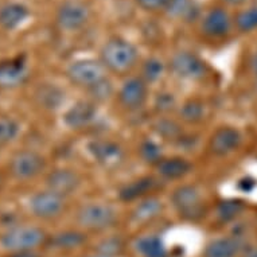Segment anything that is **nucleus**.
I'll return each mask as SVG.
<instances>
[{"mask_svg":"<svg viewBox=\"0 0 257 257\" xmlns=\"http://www.w3.org/2000/svg\"><path fill=\"white\" fill-rule=\"evenodd\" d=\"M139 59V51L134 43L120 37L108 39L100 50V61L106 72L125 74L135 68Z\"/></svg>","mask_w":257,"mask_h":257,"instance_id":"f257e3e1","label":"nucleus"},{"mask_svg":"<svg viewBox=\"0 0 257 257\" xmlns=\"http://www.w3.org/2000/svg\"><path fill=\"white\" fill-rule=\"evenodd\" d=\"M49 237L43 229L31 225H17L0 236L2 248L10 253L30 252L47 244Z\"/></svg>","mask_w":257,"mask_h":257,"instance_id":"f03ea898","label":"nucleus"},{"mask_svg":"<svg viewBox=\"0 0 257 257\" xmlns=\"http://www.w3.org/2000/svg\"><path fill=\"white\" fill-rule=\"evenodd\" d=\"M77 223L85 230L102 232L113 226L117 221V211L108 203L90 202L78 209Z\"/></svg>","mask_w":257,"mask_h":257,"instance_id":"7ed1b4c3","label":"nucleus"},{"mask_svg":"<svg viewBox=\"0 0 257 257\" xmlns=\"http://www.w3.org/2000/svg\"><path fill=\"white\" fill-rule=\"evenodd\" d=\"M46 169V159L35 150H19L11 156L9 162V173L19 182L31 181L38 178Z\"/></svg>","mask_w":257,"mask_h":257,"instance_id":"20e7f679","label":"nucleus"},{"mask_svg":"<svg viewBox=\"0 0 257 257\" xmlns=\"http://www.w3.org/2000/svg\"><path fill=\"white\" fill-rule=\"evenodd\" d=\"M66 77L77 88L92 89L106 78V69L101 61L92 58L77 59L66 69Z\"/></svg>","mask_w":257,"mask_h":257,"instance_id":"39448f33","label":"nucleus"},{"mask_svg":"<svg viewBox=\"0 0 257 257\" xmlns=\"http://www.w3.org/2000/svg\"><path fill=\"white\" fill-rule=\"evenodd\" d=\"M171 203L178 214L186 219H197L203 214L202 195L193 185H182L174 190Z\"/></svg>","mask_w":257,"mask_h":257,"instance_id":"423d86ee","label":"nucleus"},{"mask_svg":"<svg viewBox=\"0 0 257 257\" xmlns=\"http://www.w3.org/2000/svg\"><path fill=\"white\" fill-rule=\"evenodd\" d=\"M66 207V198L55 194L50 190H41L29 199L30 213L43 221L58 218Z\"/></svg>","mask_w":257,"mask_h":257,"instance_id":"0eeeda50","label":"nucleus"},{"mask_svg":"<svg viewBox=\"0 0 257 257\" xmlns=\"http://www.w3.org/2000/svg\"><path fill=\"white\" fill-rule=\"evenodd\" d=\"M170 69L174 76L186 81L202 80L207 74L206 62L191 51L175 53L170 61Z\"/></svg>","mask_w":257,"mask_h":257,"instance_id":"6e6552de","label":"nucleus"},{"mask_svg":"<svg viewBox=\"0 0 257 257\" xmlns=\"http://www.w3.org/2000/svg\"><path fill=\"white\" fill-rule=\"evenodd\" d=\"M90 10L81 0H66L58 7L57 25L59 29L68 33L78 31L88 23Z\"/></svg>","mask_w":257,"mask_h":257,"instance_id":"1a4fd4ad","label":"nucleus"},{"mask_svg":"<svg viewBox=\"0 0 257 257\" xmlns=\"http://www.w3.org/2000/svg\"><path fill=\"white\" fill-rule=\"evenodd\" d=\"M88 150L93 159L104 169L112 170L122 165L125 152L118 143L109 139H96L90 142Z\"/></svg>","mask_w":257,"mask_h":257,"instance_id":"9d476101","label":"nucleus"},{"mask_svg":"<svg viewBox=\"0 0 257 257\" xmlns=\"http://www.w3.org/2000/svg\"><path fill=\"white\" fill-rule=\"evenodd\" d=\"M118 101L125 109L136 110L146 104L148 97V84L142 77L126 78L118 89Z\"/></svg>","mask_w":257,"mask_h":257,"instance_id":"9b49d317","label":"nucleus"},{"mask_svg":"<svg viewBox=\"0 0 257 257\" xmlns=\"http://www.w3.org/2000/svg\"><path fill=\"white\" fill-rule=\"evenodd\" d=\"M29 78L27 61L23 55L0 61V89L21 86Z\"/></svg>","mask_w":257,"mask_h":257,"instance_id":"f8f14e48","label":"nucleus"},{"mask_svg":"<svg viewBox=\"0 0 257 257\" xmlns=\"http://www.w3.org/2000/svg\"><path fill=\"white\" fill-rule=\"evenodd\" d=\"M80 185V175L72 169H55L47 174L46 177V189L63 198H68L69 195L74 194Z\"/></svg>","mask_w":257,"mask_h":257,"instance_id":"ddd939ff","label":"nucleus"},{"mask_svg":"<svg viewBox=\"0 0 257 257\" xmlns=\"http://www.w3.org/2000/svg\"><path fill=\"white\" fill-rule=\"evenodd\" d=\"M97 106H96L94 101L81 100L65 112L63 122L70 130L80 131V130H84V128L92 125L97 118Z\"/></svg>","mask_w":257,"mask_h":257,"instance_id":"4468645a","label":"nucleus"},{"mask_svg":"<svg viewBox=\"0 0 257 257\" xmlns=\"http://www.w3.org/2000/svg\"><path fill=\"white\" fill-rule=\"evenodd\" d=\"M242 136L234 126H221L211 135L209 150L215 156H226L240 147Z\"/></svg>","mask_w":257,"mask_h":257,"instance_id":"2eb2a0df","label":"nucleus"},{"mask_svg":"<svg viewBox=\"0 0 257 257\" xmlns=\"http://www.w3.org/2000/svg\"><path fill=\"white\" fill-rule=\"evenodd\" d=\"M202 33L207 38L218 39L229 34L232 29V19L223 9H213L203 17L201 25Z\"/></svg>","mask_w":257,"mask_h":257,"instance_id":"dca6fc26","label":"nucleus"},{"mask_svg":"<svg viewBox=\"0 0 257 257\" xmlns=\"http://www.w3.org/2000/svg\"><path fill=\"white\" fill-rule=\"evenodd\" d=\"M159 186V181L154 177H142L126 183L118 191V198L124 202H135L147 198Z\"/></svg>","mask_w":257,"mask_h":257,"instance_id":"f3484780","label":"nucleus"},{"mask_svg":"<svg viewBox=\"0 0 257 257\" xmlns=\"http://www.w3.org/2000/svg\"><path fill=\"white\" fill-rule=\"evenodd\" d=\"M242 245L244 241L240 236L219 237L206 245L203 257H237L242 250Z\"/></svg>","mask_w":257,"mask_h":257,"instance_id":"a211bd4d","label":"nucleus"},{"mask_svg":"<svg viewBox=\"0 0 257 257\" xmlns=\"http://www.w3.org/2000/svg\"><path fill=\"white\" fill-rule=\"evenodd\" d=\"M155 169L160 179L177 181L186 177L191 171V163L182 156H171V158H163L155 166Z\"/></svg>","mask_w":257,"mask_h":257,"instance_id":"6ab92c4d","label":"nucleus"},{"mask_svg":"<svg viewBox=\"0 0 257 257\" xmlns=\"http://www.w3.org/2000/svg\"><path fill=\"white\" fill-rule=\"evenodd\" d=\"M29 18V7L19 2H11L0 7V27L7 31L21 27Z\"/></svg>","mask_w":257,"mask_h":257,"instance_id":"aec40b11","label":"nucleus"},{"mask_svg":"<svg viewBox=\"0 0 257 257\" xmlns=\"http://www.w3.org/2000/svg\"><path fill=\"white\" fill-rule=\"evenodd\" d=\"M163 211V203L156 197H147L138 201L132 210V221L136 223H147L158 218Z\"/></svg>","mask_w":257,"mask_h":257,"instance_id":"412c9836","label":"nucleus"},{"mask_svg":"<svg viewBox=\"0 0 257 257\" xmlns=\"http://www.w3.org/2000/svg\"><path fill=\"white\" fill-rule=\"evenodd\" d=\"M35 98L43 109L55 110L65 102V92L54 84H43L37 89Z\"/></svg>","mask_w":257,"mask_h":257,"instance_id":"4be33fe9","label":"nucleus"},{"mask_svg":"<svg viewBox=\"0 0 257 257\" xmlns=\"http://www.w3.org/2000/svg\"><path fill=\"white\" fill-rule=\"evenodd\" d=\"M135 248L142 257H167V248L160 237L155 234L139 237Z\"/></svg>","mask_w":257,"mask_h":257,"instance_id":"5701e85b","label":"nucleus"},{"mask_svg":"<svg viewBox=\"0 0 257 257\" xmlns=\"http://www.w3.org/2000/svg\"><path fill=\"white\" fill-rule=\"evenodd\" d=\"M245 210V202L238 198H228L219 201L215 207V215L221 222H232L242 214Z\"/></svg>","mask_w":257,"mask_h":257,"instance_id":"b1692460","label":"nucleus"},{"mask_svg":"<svg viewBox=\"0 0 257 257\" xmlns=\"http://www.w3.org/2000/svg\"><path fill=\"white\" fill-rule=\"evenodd\" d=\"M86 237L84 233L76 232V230H66V232L57 233L50 240L53 248L61 249V250H72L82 244H85Z\"/></svg>","mask_w":257,"mask_h":257,"instance_id":"393cba45","label":"nucleus"},{"mask_svg":"<svg viewBox=\"0 0 257 257\" xmlns=\"http://www.w3.org/2000/svg\"><path fill=\"white\" fill-rule=\"evenodd\" d=\"M165 10L170 17L182 21H193L197 15V7L193 0H169Z\"/></svg>","mask_w":257,"mask_h":257,"instance_id":"a878e982","label":"nucleus"},{"mask_svg":"<svg viewBox=\"0 0 257 257\" xmlns=\"http://www.w3.org/2000/svg\"><path fill=\"white\" fill-rule=\"evenodd\" d=\"M203 116H205V105L197 98L187 100L179 108V117L187 124H197L202 121Z\"/></svg>","mask_w":257,"mask_h":257,"instance_id":"bb28decb","label":"nucleus"},{"mask_svg":"<svg viewBox=\"0 0 257 257\" xmlns=\"http://www.w3.org/2000/svg\"><path fill=\"white\" fill-rule=\"evenodd\" d=\"M21 134V124L18 122L17 118L11 116H0V144L7 146L13 143L14 140Z\"/></svg>","mask_w":257,"mask_h":257,"instance_id":"cd10ccee","label":"nucleus"},{"mask_svg":"<svg viewBox=\"0 0 257 257\" xmlns=\"http://www.w3.org/2000/svg\"><path fill=\"white\" fill-rule=\"evenodd\" d=\"M156 134L162 136L165 140H175L179 142L182 138V130L181 125L174 120L170 118H159L156 124L154 125Z\"/></svg>","mask_w":257,"mask_h":257,"instance_id":"c85d7f7f","label":"nucleus"},{"mask_svg":"<svg viewBox=\"0 0 257 257\" xmlns=\"http://www.w3.org/2000/svg\"><path fill=\"white\" fill-rule=\"evenodd\" d=\"M165 73V63L159 58H148L142 66V74L140 77L143 78L147 84H152L159 81Z\"/></svg>","mask_w":257,"mask_h":257,"instance_id":"c756f323","label":"nucleus"},{"mask_svg":"<svg viewBox=\"0 0 257 257\" xmlns=\"http://www.w3.org/2000/svg\"><path fill=\"white\" fill-rule=\"evenodd\" d=\"M140 156L146 163H151V165L156 166L160 160L163 159V152L162 148L158 143H155L154 140H143L140 144Z\"/></svg>","mask_w":257,"mask_h":257,"instance_id":"7c9ffc66","label":"nucleus"},{"mask_svg":"<svg viewBox=\"0 0 257 257\" xmlns=\"http://www.w3.org/2000/svg\"><path fill=\"white\" fill-rule=\"evenodd\" d=\"M236 26L242 33H249L257 29V7H250L238 13L236 17Z\"/></svg>","mask_w":257,"mask_h":257,"instance_id":"2f4dec72","label":"nucleus"},{"mask_svg":"<svg viewBox=\"0 0 257 257\" xmlns=\"http://www.w3.org/2000/svg\"><path fill=\"white\" fill-rule=\"evenodd\" d=\"M88 92L90 93V96H92L94 101H106L113 94V85L108 78H105L100 84L93 86L92 89H89Z\"/></svg>","mask_w":257,"mask_h":257,"instance_id":"473e14b6","label":"nucleus"},{"mask_svg":"<svg viewBox=\"0 0 257 257\" xmlns=\"http://www.w3.org/2000/svg\"><path fill=\"white\" fill-rule=\"evenodd\" d=\"M175 97H174L173 93L169 92H162L158 94V97L155 100V106L156 109L162 112V113H167L171 109L175 108Z\"/></svg>","mask_w":257,"mask_h":257,"instance_id":"72a5a7b5","label":"nucleus"},{"mask_svg":"<svg viewBox=\"0 0 257 257\" xmlns=\"http://www.w3.org/2000/svg\"><path fill=\"white\" fill-rule=\"evenodd\" d=\"M138 6L147 11H156V10L165 9L169 0H135Z\"/></svg>","mask_w":257,"mask_h":257,"instance_id":"f704fd0d","label":"nucleus"},{"mask_svg":"<svg viewBox=\"0 0 257 257\" xmlns=\"http://www.w3.org/2000/svg\"><path fill=\"white\" fill-rule=\"evenodd\" d=\"M256 187V181L252 179V178H242L240 182H238V189L241 191H244V193H249V191H252L253 189Z\"/></svg>","mask_w":257,"mask_h":257,"instance_id":"c9c22d12","label":"nucleus"},{"mask_svg":"<svg viewBox=\"0 0 257 257\" xmlns=\"http://www.w3.org/2000/svg\"><path fill=\"white\" fill-rule=\"evenodd\" d=\"M9 257H39V254L35 250H30V252H15L11 253Z\"/></svg>","mask_w":257,"mask_h":257,"instance_id":"e433bc0d","label":"nucleus"},{"mask_svg":"<svg viewBox=\"0 0 257 257\" xmlns=\"http://www.w3.org/2000/svg\"><path fill=\"white\" fill-rule=\"evenodd\" d=\"M252 72L253 74H254V77L257 78V51L254 53V55H253L252 58Z\"/></svg>","mask_w":257,"mask_h":257,"instance_id":"4c0bfd02","label":"nucleus"},{"mask_svg":"<svg viewBox=\"0 0 257 257\" xmlns=\"http://www.w3.org/2000/svg\"><path fill=\"white\" fill-rule=\"evenodd\" d=\"M241 257H257V248L249 249L248 252H245Z\"/></svg>","mask_w":257,"mask_h":257,"instance_id":"58836bf2","label":"nucleus"},{"mask_svg":"<svg viewBox=\"0 0 257 257\" xmlns=\"http://www.w3.org/2000/svg\"><path fill=\"white\" fill-rule=\"evenodd\" d=\"M3 189V177H2V174H0V191Z\"/></svg>","mask_w":257,"mask_h":257,"instance_id":"ea45409f","label":"nucleus"},{"mask_svg":"<svg viewBox=\"0 0 257 257\" xmlns=\"http://www.w3.org/2000/svg\"><path fill=\"white\" fill-rule=\"evenodd\" d=\"M228 2H230V3H240L242 0H228Z\"/></svg>","mask_w":257,"mask_h":257,"instance_id":"a19ab883","label":"nucleus"},{"mask_svg":"<svg viewBox=\"0 0 257 257\" xmlns=\"http://www.w3.org/2000/svg\"><path fill=\"white\" fill-rule=\"evenodd\" d=\"M92 257H108V256H104V254H98V256H92Z\"/></svg>","mask_w":257,"mask_h":257,"instance_id":"79ce46f5","label":"nucleus"},{"mask_svg":"<svg viewBox=\"0 0 257 257\" xmlns=\"http://www.w3.org/2000/svg\"><path fill=\"white\" fill-rule=\"evenodd\" d=\"M2 147H3V146H2V144H0V151H2Z\"/></svg>","mask_w":257,"mask_h":257,"instance_id":"37998d69","label":"nucleus"}]
</instances>
